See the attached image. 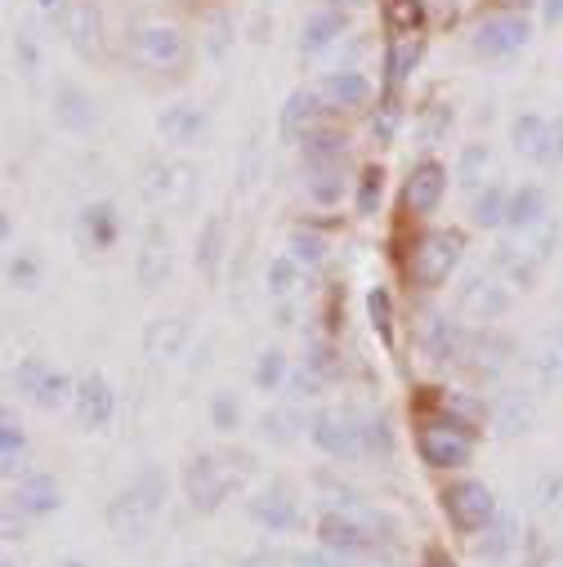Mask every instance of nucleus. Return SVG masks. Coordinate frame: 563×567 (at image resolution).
<instances>
[{
    "label": "nucleus",
    "instance_id": "1",
    "mask_svg": "<svg viewBox=\"0 0 563 567\" xmlns=\"http://www.w3.org/2000/svg\"><path fill=\"white\" fill-rule=\"evenodd\" d=\"M161 505H166V478H161V469H143L135 483L108 505V527L121 536H139L161 514Z\"/></svg>",
    "mask_w": 563,
    "mask_h": 567
},
{
    "label": "nucleus",
    "instance_id": "2",
    "mask_svg": "<svg viewBox=\"0 0 563 567\" xmlns=\"http://www.w3.org/2000/svg\"><path fill=\"white\" fill-rule=\"evenodd\" d=\"M416 451H421V460L429 469H461V465H470V456H474V434L465 420L443 411V416L421 420Z\"/></svg>",
    "mask_w": 563,
    "mask_h": 567
},
{
    "label": "nucleus",
    "instance_id": "3",
    "mask_svg": "<svg viewBox=\"0 0 563 567\" xmlns=\"http://www.w3.org/2000/svg\"><path fill=\"white\" fill-rule=\"evenodd\" d=\"M461 264V233H421L407 259V273L421 291H438Z\"/></svg>",
    "mask_w": 563,
    "mask_h": 567
},
{
    "label": "nucleus",
    "instance_id": "4",
    "mask_svg": "<svg viewBox=\"0 0 563 567\" xmlns=\"http://www.w3.org/2000/svg\"><path fill=\"white\" fill-rule=\"evenodd\" d=\"M443 509L452 518L456 532H488L496 523V501H492V487L479 483V478H461L443 492Z\"/></svg>",
    "mask_w": 563,
    "mask_h": 567
},
{
    "label": "nucleus",
    "instance_id": "5",
    "mask_svg": "<svg viewBox=\"0 0 563 567\" xmlns=\"http://www.w3.org/2000/svg\"><path fill=\"white\" fill-rule=\"evenodd\" d=\"M184 492L197 514H215V509L224 505V496L233 492V474H228L215 456H193L184 469Z\"/></svg>",
    "mask_w": 563,
    "mask_h": 567
},
{
    "label": "nucleus",
    "instance_id": "6",
    "mask_svg": "<svg viewBox=\"0 0 563 567\" xmlns=\"http://www.w3.org/2000/svg\"><path fill=\"white\" fill-rule=\"evenodd\" d=\"M528 36H532V27L523 14H496V18H483V23L474 27L470 50L479 54V59H505V54L523 50Z\"/></svg>",
    "mask_w": 563,
    "mask_h": 567
},
{
    "label": "nucleus",
    "instance_id": "7",
    "mask_svg": "<svg viewBox=\"0 0 563 567\" xmlns=\"http://www.w3.org/2000/svg\"><path fill=\"white\" fill-rule=\"evenodd\" d=\"M309 438H313V447L336 456V460L362 456V425H353V416H345V411H322V416H313Z\"/></svg>",
    "mask_w": 563,
    "mask_h": 567
},
{
    "label": "nucleus",
    "instance_id": "8",
    "mask_svg": "<svg viewBox=\"0 0 563 567\" xmlns=\"http://www.w3.org/2000/svg\"><path fill=\"white\" fill-rule=\"evenodd\" d=\"M376 536L349 514H322L318 518V545L327 554H340V559H353V554H367Z\"/></svg>",
    "mask_w": 563,
    "mask_h": 567
},
{
    "label": "nucleus",
    "instance_id": "9",
    "mask_svg": "<svg viewBox=\"0 0 563 567\" xmlns=\"http://www.w3.org/2000/svg\"><path fill=\"white\" fill-rule=\"evenodd\" d=\"M135 50H139V59L148 63V67H157V72H170V67L184 63L188 45H184V36H179L175 27L152 23V27H143V32L135 36Z\"/></svg>",
    "mask_w": 563,
    "mask_h": 567
},
{
    "label": "nucleus",
    "instance_id": "10",
    "mask_svg": "<svg viewBox=\"0 0 563 567\" xmlns=\"http://www.w3.org/2000/svg\"><path fill=\"white\" fill-rule=\"evenodd\" d=\"M443 192H447V170L438 166V161H421V166L407 175L403 201H407L412 215H434L438 201H443Z\"/></svg>",
    "mask_w": 563,
    "mask_h": 567
},
{
    "label": "nucleus",
    "instance_id": "11",
    "mask_svg": "<svg viewBox=\"0 0 563 567\" xmlns=\"http://www.w3.org/2000/svg\"><path fill=\"white\" fill-rule=\"evenodd\" d=\"M76 420H81V429H103L112 420V411H117V393H112V384L103 376H85L76 384Z\"/></svg>",
    "mask_w": 563,
    "mask_h": 567
},
{
    "label": "nucleus",
    "instance_id": "12",
    "mask_svg": "<svg viewBox=\"0 0 563 567\" xmlns=\"http://www.w3.org/2000/svg\"><path fill=\"white\" fill-rule=\"evenodd\" d=\"M14 505H18V514H32V518L54 514V509L63 505L59 483H54L50 474H27L23 483L14 487Z\"/></svg>",
    "mask_w": 563,
    "mask_h": 567
},
{
    "label": "nucleus",
    "instance_id": "13",
    "mask_svg": "<svg viewBox=\"0 0 563 567\" xmlns=\"http://www.w3.org/2000/svg\"><path fill=\"white\" fill-rule=\"evenodd\" d=\"M251 518L260 527H269V532H291V527H300V509H295V501H286L282 487H269V492L255 496Z\"/></svg>",
    "mask_w": 563,
    "mask_h": 567
},
{
    "label": "nucleus",
    "instance_id": "14",
    "mask_svg": "<svg viewBox=\"0 0 563 567\" xmlns=\"http://www.w3.org/2000/svg\"><path fill=\"white\" fill-rule=\"evenodd\" d=\"M54 121L72 134H85L94 126V99L85 90H76V85H63L59 99H54Z\"/></svg>",
    "mask_w": 563,
    "mask_h": 567
},
{
    "label": "nucleus",
    "instance_id": "15",
    "mask_svg": "<svg viewBox=\"0 0 563 567\" xmlns=\"http://www.w3.org/2000/svg\"><path fill=\"white\" fill-rule=\"evenodd\" d=\"M318 94L331 108H362V103L371 99V85H367V76H358V72H331L327 81L318 85Z\"/></svg>",
    "mask_w": 563,
    "mask_h": 567
},
{
    "label": "nucleus",
    "instance_id": "16",
    "mask_svg": "<svg viewBox=\"0 0 563 567\" xmlns=\"http://www.w3.org/2000/svg\"><path fill=\"white\" fill-rule=\"evenodd\" d=\"M117 228H121V219L108 201H94V206L81 210V242H90L94 251H108L117 242Z\"/></svg>",
    "mask_w": 563,
    "mask_h": 567
},
{
    "label": "nucleus",
    "instance_id": "17",
    "mask_svg": "<svg viewBox=\"0 0 563 567\" xmlns=\"http://www.w3.org/2000/svg\"><path fill=\"white\" fill-rule=\"evenodd\" d=\"M541 215H546V192L523 184L519 192H510V206H505V228H514V233H528V228L541 224Z\"/></svg>",
    "mask_w": 563,
    "mask_h": 567
},
{
    "label": "nucleus",
    "instance_id": "18",
    "mask_svg": "<svg viewBox=\"0 0 563 567\" xmlns=\"http://www.w3.org/2000/svg\"><path fill=\"white\" fill-rule=\"evenodd\" d=\"M202 126H206V112L193 108V103H175V108H166L157 121V130L166 134L170 143H193L197 134H202Z\"/></svg>",
    "mask_w": 563,
    "mask_h": 567
},
{
    "label": "nucleus",
    "instance_id": "19",
    "mask_svg": "<svg viewBox=\"0 0 563 567\" xmlns=\"http://www.w3.org/2000/svg\"><path fill=\"white\" fill-rule=\"evenodd\" d=\"M340 32H345V14H340V9H322V14H313L309 23H304L300 54H322Z\"/></svg>",
    "mask_w": 563,
    "mask_h": 567
},
{
    "label": "nucleus",
    "instance_id": "20",
    "mask_svg": "<svg viewBox=\"0 0 563 567\" xmlns=\"http://www.w3.org/2000/svg\"><path fill=\"white\" fill-rule=\"evenodd\" d=\"M184 340H188V326L179 322V317H161V322L148 326V335H143V349H148V358H179Z\"/></svg>",
    "mask_w": 563,
    "mask_h": 567
},
{
    "label": "nucleus",
    "instance_id": "21",
    "mask_svg": "<svg viewBox=\"0 0 563 567\" xmlns=\"http://www.w3.org/2000/svg\"><path fill=\"white\" fill-rule=\"evenodd\" d=\"M304 157H309V166H336V161L345 157V134L309 130L304 134Z\"/></svg>",
    "mask_w": 563,
    "mask_h": 567
},
{
    "label": "nucleus",
    "instance_id": "22",
    "mask_svg": "<svg viewBox=\"0 0 563 567\" xmlns=\"http://www.w3.org/2000/svg\"><path fill=\"white\" fill-rule=\"evenodd\" d=\"M68 398H76V389H72V376L68 371H45V380L36 384V393H32V402L41 411H59V407H68Z\"/></svg>",
    "mask_w": 563,
    "mask_h": 567
},
{
    "label": "nucleus",
    "instance_id": "23",
    "mask_svg": "<svg viewBox=\"0 0 563 567\" xmlns=\"http://www.w3.org/2000/svg\"><path fill=\"white\" fill-rule=\"evenodd\" d=\"M219 255H224V219L215 215V219H206V224H202V237H197L193 259H197V268H202L206 277H215Z\"/></svg>",
    "mask_w": 563,
    "mask_h": 567
},
{
    "label": "nucleus",
    "instance_id": "24",
    "mask_svg": "<svg viewBox=\"0 0 563 567\" xmlns=\"http://www.w3.org/2000/svg\"><path fill=\"white\" fill-rule=\"evenodd\" d=\"M166 273H170V251H166V242H157V233H152L148 246L139 251V282L152 291V286L166 282Z\"/></svg>",
    "mask_w": 563,
    "mask_h": 567
},
{
    "label": "nucleus",
    "instance_id": "25",
    "mask_svg": "<svg viewBox=\"0 0 563 567\" xmlns=\"http://www.w3.org/2000/svg\"><path fill=\"white\" fill-rule=\"evenodd\" d=\"M465 309L479 313L483 322H492V317H501L505 309H510V295H505L501 286H483V282H474L470 291H465Z\"/></svg>",
    "mask_w": 563,
    "mask_h": 567
},
{
    "label": "nucleus",
    "instance_id": "26",
    "mask_svg": "<svg viewBox=\"0 0 563 567\" xmlns=\"http://www.w3.org/2000/svg\"><path fill=\"white\" fill-rule=\"evenodd\" d=\"M505 206H510V192L505 188H483L479 197H474V224L479 228H496V224H505Z\"/></svg>",
    "mask_w": 563,
    "mask_h": 567
},
{
    "label": "nucleus",
    "instance_id": "27",
    "mask_svg": "<svg viewBox=\"0 0 563 567\" xmlns=\"http://www.w3.org/2000/svg\"><path fill=\"white\" fill-rule=\"evenodd\" d=\"M72 41H76V50H81V54L99 50V14H94L90 0L72 9Z\"/></svg>",
    "mask_w": 563,
    "mask_h": 567
},
{
    "label": "nucleus",
    "instance_id": "28",
    "mask_svg": "<svg viewBox=\"0 0 563 567\" xmlns=\"http://www.w3.org/2000/svg\"><path fill=\"white\" fill-rule=\"evenodd\" d=\"M367 317H371V326H376V335L380 340H394V300H389V291L385 286H371L367 291Z\"/></svg>",
    "mask_w": 563,
    "mask_h": 567
},
{
    "label": "nucleus",
    "instance_id": "29",
    "mask_svg": "<svg viewBox=\"0 0 563 567\" xmlns=\"http://www.w3.org/2000/svg\"><path fill=\"white\" fill-rule=\"evenodd\" d=\"M313 103H318V90H295L291 99H286V108H282V134L286 139H295V134H300V121L313 117Z\"/></svg>",
    "mask_w": 563,
    "mask_h": 567
},
{
    "label": "nucleus",
    "instance_id": "30",
    "mask_svg": "<svg viewBox=\"0 0 563 567\" xmlns=\"http://www.w3.org/2000/svg\"><path fill=\"white\" fill-rule=\"evenodd\" d=\"M286 251H291L295 264H322L327 259V242H322L318 233H309V228H295L291 233V242H286Z\"/></svg>",
    "mask_w": 563,
    "mask_h": 567
},
{
    "label": "nucleus",
    "instance_id": "31",
    "mask_svg": "<svg viewBox=\"0 0 563 567\" xmlns=\"http://www.w3.org/2000/svg\"><path fill=\"white\" fill-rule=\"evenodd\" d=\"M510 545H514V523L505 514H496V523L488 527V541H479V559H488V563L505 559V554H510Z\"/></svg>",
    "mask_w": 563,
    "mask_h": 567
},
{
    "label": "nucleus",
    "instance_id": "32",
    "mask_svg": "<svg viewBox=\"0 0 563 567\" xmlns=\"http://www.w3.org/2000/svg\"><path fill=\"white\" fill-rule=\"evenodd\" d=\"M23 447H27V438H23V425H18L14 416H0V460H5V474H14V465H18V456H23Z\"/></svg>",
    "mask_w": 563,
    "mask_h": 567
},
{
    "label": "nucleus",
    "instance_id": "33",
    "mask_svg": "<svg viewBox=\"0 0 563 567\" xmlns=\"http://www.w3.org/2000/svg\"><path fill=\"white\" fill-rule=\"evenodd\" d=\"M412 63H416V45H407V41L389 45V54H385V85H389V90H398V85L407 81Z\"/></svg>",
    "mask_w": 563,
    "mask_h": 567
},
{
    "label": "nucleus",
    "instance_id": "34",
    "mask_svg": "<svg viewBox=\"0 0 563 567\" xmlns=\"http://www.w3.org/2000/svg\"><path fill=\"white\" fill-rule=\"evenodd\" d=\"M345 184H340V170L336 166H313V179H309V197L318 206H336Z\"/></svg>",
    "mask_w": 563,
    "mask_h": 567
},
{
    "label": "nucleus",
    "instance_id": "35",
    "mask_svg": "<svg viewBox=\"0 0 563 567\" xmlns=\"http://www.w3.org/2000/svg\"><path fill=\"white\" fill-rule=\"evenodd\" d=\"M264 282H269V295H291L295 282H300V268H295L291 255H278V259H269V268H264Z\"/></svg>",
    "mask_w": 563,
    "mask_h": 567
},
{
    "label": "nucleus",
    "instance_id": "36",
    "mask_svg": "<svg viewBox=\"0 0 563 567\" xmlns=\"http://www.w3.org/2000/svg\"><path fill=\"white\" fill-rule=\"evenodd\" d=\"M255 389H264V393H273L278 384L286 380V358L278 349H269V353H260V362H255Z\"/></svg>",
    "mask_w": 563,
    "mask_h": 567
},
{
    "label": "nucleus",
    "instance_id": "37",
    "mask_svg": "<svg viewBox=\"0 0 563 567\" xmlns=\"http://www.w3.org/2000/svg\"><path fill=\"white\" fill-rule=\"evenodd\" d=\"M532 157H537L541 166H559V161H563V117L546 121V134H541V143H537Z\"/></svg>",
    "mask_w": 563,
    "mask_h": 567
},
{
    "label": "nucleus",
    "instance_id": "38",
    "mask_svg": "<svg viewBox=\"0 0 563 567\" xmlns=\"http://www.w3.org/2000/svg\"><path fill=\"white\" fill-rule=\"evenodd\" d=\"M304 371H313L318 380L340 376V362H336V353H331V344H327V340H313V344H309V358H304Z\"/></svg>",
    "mask_w": 563,
    "mask_h": 567
},
{
    "label": "nucleus",
    "instance_id": "39",
    "mask_svg": "<svg viewBox=\"0 0 563 567\" xmlns=\"http://www.w3.org/2000/svg\"><path fill=\"white\" fill-rule=\"evenodd\" d=\"M362 451H371V456H389L394 451V434H389V420L376 416V420H362Z\"/></svg>",
    "mask_w": 563,
    "mask_h": 567
},
{
    "label": "nucleus",
    "instance_id": "40",
    "mask_svg": "<svg viewBox=\"0 0 563 567\" xmlns=\"http://www.w3.org/2000/svg\"><path fill=\"white\" fill-rule=\"evenodd\" d=\"M385 23L394 32H412L421 23V0H385Z\"/></svg>",
    "mask_w": 563,
    "mask_h": 567
},
{
    "label": "nucleus",
    "instance_id": "41",
    "mask_svg": "<svg viewBox=\"0 0 563 567\" xmlns=\"http://www.w3.org/2000/svg\"><path fill=\"white\" fill-rule=\"evenodd\" d=\"M237 420H242V407H237L233 393H215V402H211V425L219 429V434H233Z\"/></svg>",
    "mask_w": 563,
    "mask_h": 567
},
{
    "label": "nucleus",
    "instance_id": "42",
    "mask_svg": "<svg viewBox=\"0 0 563 567\" xmlns=\"http://www.w3.org/2000/svg\"><path fill=\"white\" fill-rule=\"evenodd\" d=\"M45 371H50V367H45L41 358H23V362H18V367H14V376H9V384H14L18 393H27V398H32V393H36V384L45 380Z\"/></svg>",
    "mask_w": 563,
    "mask_h": 567
},
{
    "label": "nucleus",
    "instance_id": "43",
    "mask_svg": "<svg viewBox=\"0 0 563 567\" xmlns=\"http://www.w3.org/2000/svg\"><path fill=\"white\" fill-rule=\"evenodd\" d=\"M541 134H546V121L541 117H519L514 121V148H523V152H537V143H541Z\"/></svg>",
    "mask_w": 563,
    "mask_h": 567
},
{
    "label": "nucleus",
    "instance_id": "44",
    "mask_svg": "<svg viewBox=\"0 0 563 567\" xmlns=\"http://www.w3.org/2000/svg\"><path fill=\"white\" fill-rule=\"evenodd\" d=\"M488 166V143H470V148L461 152V184L474 188L479 184V170Z\"/></svg>",
    "mask_w": 563,
    "mask_h": 567
},
{
    "label": "nucleus",
    "instance_id": "45",
    "mask_svg": "<svg viewBox=\"0 0 563 567\" xmlns=\"http://www.w3.org/2000/svg\"><path fill=\"white\" fill-rule=\"evenodd\" d=\"M380 170L371 166L367 175H362V188H358V215H376V206H380Z\"/></svg>",
    "mask_w": 563,
    "mask_h": 567
},
{
    "label": "nucleus",
    "instance_id": "46",
    "mask_svg": "<svg viewBox=\"0 0 563 567\" xmlns=\"http://www.w3.org/2000/svg\"><path fill=\"white\" fill-rule=\"evenodd\" d=\"M429 353H434L438 362L456 353V331H452L447 322H434V326H429Z\"/></svg>",
    "mask_w": 563,
    "mask_h": 567
},
{
    "label": "nucleus",
    "instance_id": "47",
    "mask_svg": "<svg viewBox=\"0 0 563 567\" xmlns=\"http://www.w3.org/2000/svg\"><path fill=\"white\" fill-rule=\"evenodd\" d=\"M9 282L23 286V291H32V286L41 282V268H36V259H27V255L9 259Z\"/></svg>",
    "mask_w": 563,
    "mask_h": 567
},
{
    "label": "nucleus",
    "instance_id": "48",
    "mask_svg": "<svg viewBox=\"0 0 563 567\" xmlns=\"http://www.w3.org/2000/svg\"><path fill=\"white\" fill-rule=\"evenodd\" d=\"M443 411H447V416H456V420H465V425H470V420H479V402H474V398H461V393H447V398H443Z\"/></svg>",
    "mask_w": 563,
    "mask_h": 567
},
{
    "label": "nucleus",
    "instance_id": "49",
    "mask_svg": "<svg viewBox=\"0 0 563 567\" xmlns=\"http://www.w3.org/2000/svg\"><path fill=\"white\" fill-rule=\"evenodd\" d=\"M260 429H264V438H273V442H291V420H286L282 411H264Z\"/></svg>",
    "mask_w": 563,
    "mask_h": 567
},
{
    "label": "nucleus",
    "instance_id": "50",
    "mask_svg": "<svg viewBox=\"0 0 563 567\" xmlns=\"http://www.w3.org/2000/svg\"><path fill=\"white\" fill-rule=\"evenodd\" d=\"M318 389H322V380L313 376V371H300V376H291V398L300 402V398H318Z\"/></svg>",
    "mask_w": 563,
    "mask_h": 567
},
{
    "label": "nucleus",
    "instance_id": "51",
    "mask_svg": "<svg viewBox=\"0 0 563 567\" xmlns=\"http://www.w3.org/2000/svg\"><path fill=\"white\" fill-rule=\"evenodd\" d=\"M537 371H541V380H546V384H550V380L559 384V380H563V349H559V353H550V349L541 353V358H537Z\"/></svg>",
    "mask_w": 563,
    "mask_h": 567
},
{
    "label": "nucleus",
    "instance_id": "52",
    "mask_svg": "<svg viewBox=\"0 0 563 567\" xmlns=\"http://www.w3.org/2000/svg\"><path fill=\"white\" fill-rule=\"evenodd\" d=\"M371 134H376V139H389V134H394V108H385L380 117H371Z\"/></svg>",
    "mask_w": 563,
    "mask_h": 567
},
{
    "label": "nucleus",
    "instance_id": "53",
    "mask_svg": "<svg viewBox=\"0 0 563 567\" xmlns=\"http://www.w3.org/2000/svg\"><path fill=\"white\" fill-rule=\"evenodd\" d=\"M541 18H546L550 27L563 23V0H541Z\"/></svg>",
    "mask_w": 563,
    "mask_h": 567
},
{
    "label": "nucleus",
    "instance_id": "54",
    "mask_svg": "<svg viewBox=\"0 0 563 567\" xmlns=\"http://www.w3.org/2000/svg\"><path fill=\"white\" fill-rule=\"evenodd\" d=\"M550 496H559V478L555 474L541 478V505H550Z\"/></svg>",
    "mask_w": 563,
    "mask_h": 567
},
{
    "label": "nucleus",
    "instance_id": "55",
    "mask_svg": "<svg viewBox=\"0 0 563 567\" xmlns=\"http://www.w3.org/2000/svg\"><path fill=\"white\" fill-rule=\"evenodd\" d=\"M36 5H41V14H45V18H54V14L63 9V0H36Z\"/></svg>",
    "mask_w": 563,
    "mask_h": 567
},
{
    "label": "nucleus",
    "instance_id": "56",
    "mask_svg": "<svg viewBox=\"0 0 563 567\" xmlns=\"http://www.w3.org/2000/svg\"><path fill=\"white\" fill-rule=\"evenodd\" d=\"M295 563H300V567H327V559H322V554H300Z\"/></svg>",
    "mask_w": 563,
    "mask_h": 567
},
{
    "label": "nucleus",
    "instance_id": "57",
    "mask_svg": "<svg viewBox=\"0 0 563 567\" xmlns=\"http://www.w3.org/2000/svg\"><path fill=\"white\" fill-rule=\"evenodd\" d=\"M492 5H501V9H519V14H523V9H528L532 0H492Z\"/></svg>",
    "mask_w": 563,
    "mask_h": 567
},
{
    "label": "nucleus",
    "instance_id": "58",
    "mask_svg": "<svg viewBox=\"0 0 563 567\" xmlns=\"http://www.w3.org/2000/svg\"><path fill=\"white\" fill-rule=\"evenodd\" d=\"M59 567H90V563H81V559H63Z\"/></svg>",
    "mask_w": 563,
    "mask_h": 567
},
{
    "label": "nucleus",
    "instance_id": "59",
    "mask_svg": "<svg viewBox=\"0 0 563 567\" xmlns=\"http://www.w3.org/2000/svg\"><path fill=\"white\" fill-rule=\"evenodd\" d=\"M340 5H345V9H353V5H362V0H336V9H340Z\"/></svg>",
    "mask_w": 563,
    "mask_h": 567
},
{
    "label": "nucleus",
    "instance_id": "60",
    "mask_svg": "<svg viewBox=\"0 0 563 567\" xmlns=\"http://www.w3.org/2000/svg\"><path fill=\"white\" fill-rule=\"evenodd\" d=\"M425 567H443V563H438V559H429V563H425Z\"/></svg>",
    "mask_w": 563,
    "mask_h": 567
},
{
    "label": "nucleus",
    "instance_id": "61",
    "mask_svg": "<svg viewBox=\"0 0 563 567\" xmlns=\"http://www.w3.org/2000/svg\"><path fill=\"white\" fill-rule=\"evenodd\" d=\"M0 567H14V563H9V559H5V563H0Z\"/></svg>",
    "mask_w": 563,
    "mask_h": 567
},
{
    "label": "nucleus",
    "instance_id": "62",
    "mask_svg": "<svg viewBox=\"0 0 563 567\" xmlns=\"http://www.w3.org/2000/svg\"><path fill=\"white\" fill-rule=\"evenodd\" d=\"M438 5H452V0H438Z\"/></svg>",
    "mask_w": 563,
    "mask_h": 567
}]
</instances>
